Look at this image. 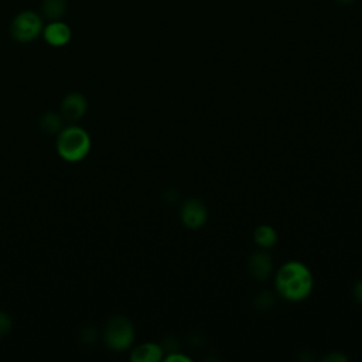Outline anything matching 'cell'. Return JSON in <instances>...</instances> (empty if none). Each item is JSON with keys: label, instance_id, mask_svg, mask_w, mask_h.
<instances>
[{"label": "cell", "instance_id": "6da1fadb", "mask_svg": "<svg viewBox=\"0 0 362 362\" xmlns=\"http://www.w3.org/2000/svg\"><path fill=\"white\" fill-rule=\"evenodd\" d=\"M276 287L290 301L304 300L313 288L311 272L300 262H287L277 272Z\"/></svg>", "mask_w": 362, "mask_h": 362}, {"label": "cell", "instance_id": "7a4b0ae2", "mask_svg": "<svg viewBox=\"0 0 362 362\" xmlns=\"http://www.w3.org/2000/svg\"><path fill=\"white\" fill-rule=\"evenodd\" d=\"M90 136L79 126H68L58 133L57 153L68 163L83 160L90 151Z\"/></svg>", "mask_w": 362, "mask_h": 362}, {"label": "cell", "instance_id": "ac0fdd59", "mask_svg": "<svg viewBox=\"0 0 362 362\" xmlns=\"http://www.w3.org/2000/svg\"><path fill=\"white\" fill-rule=\"evenodd\" d=\"M339 3H342V4H351V3H354L355 0H338Z\"/></svg>", "mask_w": 362, "mask_h": 362}, {"label": "cell", "instance_id": "3957f363", "mask_svg": "<svg viewBox=\"0 0 362 362\" xmlns=\"http://www.w3.org/2000/svg\"><path fill=\"white\" fill-rule=\"evenodd\" d=\"M103 341L112 351L120 352L127 349L134 341V328L132 321L124 315L110 317L103 327Z\"/></svg>", "mask_w": 362, "mask_h": 362}, {"label": "cell", "instance_id": "4fadbf2b", "mask_svg": "<svg viewBox=\"0 0 362 362\" xmlns=\"http://www.w3.org/2000/svg\"><path fill=\"white\" fill-rule=\"evenodd\" d=\"M273 305V297L270 293H260L255 298V307L259 310H267Z\"/></svg>", "mask_w": 362, "mask_h": 362}, {"label": "cell", "instance_id": "30bf717a", "mask_svg": "<svg viewBox=\"0 0 362 362\" xmlns=\"http://www.w3.org/2000/svg\"><path fill=\"white\" fill-rule=\"evenodd\" d=\"M62 122H64V117L61 115L49 110V112L42 113V116L40 119V127L42 132H45L48 134H54V133L61 132Z\"/></svg>", "mask_w": 362, "mask_h": 362}, {"label": "cell", "instance_id": "2e32d148", "mask_svg": "<svg viewBox=\"0 0 362 362\" xmlns=\"http://www.w3.org/2000/svg\"><path fill=\"white\" fill-rule=\"evenodd\" d=\"M354 296L362 304V280L356 281V284L354 286Z\"/></svg>", "mask_w": 362, "mask_h": 362}, {"label": "cell", "instance_id": "8fae6325", "mask_svg": "<svg viewBox=\"0 0 362 362\" xmlns=\"http://www.w3.org/2000/svg\"><path fill=\"white\" fill-rule=\"evenodd\" d=\"M253 239L255 242L262 246V247H270L276 243L277 240V233L276 230L269 226V225H260L255 229V233H253Z\"/></svg>", "mask_w": 362, "mask_h": 362}, {"label": "cell", "instance_id": "5bb4252c", "mask_svg": "<svg viewBox=\"0 0 362 362\" xmlns=\"http://www.w3.org/2000/svg\"><path fill=\"white\" fill-rule=\"evenodd\" d=\"M11 325H13L11 317L6 311L0 310V338L4 337L11 329Z\"/></svg>", "mask_w": 362, "mask_h": 362}, {"label": "cell", "instance_id": "5b68a950", "mask_svg": "<svg viewBox=\"0 0 362 362\" xmlns=\"http://www.w3.org/2000/svg\"><path fill=\"white\" fill-rule=\"evenodd\" d=\"M181 221L189 229L201 228L206 221V208L198 198L188 199L181 208Z\"/></svg>", "mask_w": 362, "mask_h": 362}, {"label": "cell", "instance_id": "9a60e30c", "mask_svg": "<svg viewBox=\"0 0 362 362\" xmlns=\"http://www.w3.org/2000/svg\"><path fill=\"white\" fill-rule=\"evenodd\" d=\"M167 362H174V361H180V362H189L191 359L187 356V355H182V354H171L165 358Z\"/></svg>", "mask_w": 362, "mask_h": 362}, {"label": "cell", "instance_id": "8992f818", "mask_svg": "<svg viewBox=\"0 0 362 362\" xmlns=\"http://www.w3.org/2000/svg\"><path fill=\"white\" fill-rule=\"evenodd\" d=\"M86 109H88V102L85 96L78 92L68 93L61 102V116L69 123H74L82 119Z\"/></svg>", "mask_w": 362, "mask_h": 362}, {"label": "cell", "instance_id": "7c38bea8", "mask_svg": "<svg viewBox=\"0 0 362 362\" xmlns=\"http://www.w3.org/2000/svg\"><path fill=\"white\" fill-rule=\"evenodd\" d=\"M66 11V0H44L42 1V14L48 20H59Z\"/></svg>", "mask_w": 362, "mask_h": 362}, {"label": "cell", "instance_id": "9c48e42d", "mask_svg": "<svg viewBox=\"0 0 362 362\" xmlns=\"http://www.w3.org/2000/svg\"><path fill=\"white\" fill-rule=\"evenodd\" d=\"M161 358H163V348L154 342L140 344L130 354V359L133 362H157Z\"/></svg>", "mask_w": 362, "mask_h": 362}, {"label": "cell", "instance_id": "52a82bcc", "mask_svg": "<svg viewBox=\"0 0 362 362\" xmlns=\"http://www.w3.org/2000/svg\"><path fill=\"white\" fill-rule=\"evenodd\" d=\"M272 266H273V263H272L270 255L264 250H259V252H255L249 257L247 272H249L252 279L262 281L270 274Z\"/></svg>", "mask_w": 362, "mask_h": 362}, {"label": "cell", "instance_id": "e0dca14e", "mask_svg": "<svg viewBox=\"0 0 362 362\" xmlns=\"http://www.w3.org/2000/svg\"><path fill=\"white\" fill-rule=\"evenodd\" d=\"M346 359H348V358H346L345 355H341V354H329L328 356L324 358V361H339V362L346 361Z\"/></svg>", "mask_w": 362, "mask_h": 362}, {"label": "cell", "instance_id": "ba28073f", "mask_svg": "<svg viewBox=\"0 0 362 362\" xmlns=\"http://www.w3.org/2000/svg\"><path fill=\"white\" fill-rule=\"evenodd\" d=\"M42 34H44V40L52 47H64L65 44L69 42L71 35H72L69 25L59 20L51 21L42 30Z\"/></svg>", "mask_w": 362, "mask_h": 362}, {"label": "cell", "instance_id": "277c9868", "mask_svg": "<svg viewBox=\"0 0 362 362\" xmlns=\"http://www.w3.org/2000/svg\"><path fill=\"white\" fill-rule=\"evenodd\" d=\"M42 30L44 27L41 17L30 10L18 13L14 17L10 28L11 37L18 42H30L35 40Z\"/></svg>", "mask_w": 362, "mask_h": 362}]
</instances>
